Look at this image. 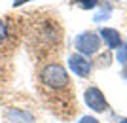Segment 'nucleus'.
Listing matches in <instances>:
<instances>
[{
    "label": "nucleus",
    "instance_id": "obj_4",
    "mask_svg": "<svg viewBox=\"0 0 127 123\" xmlns=\"http://www.w3.org/2000/svg\"><path fill=\"white\" fill-rule=\"evenodd\" d=\"M68 66L76 76H80V78H87V76L91 74V63L80 53H72L68 57Z\"/></svg>",
    "mask_w": 127,
    "mask_h": 123
},
{
    "label": "nucleus",
    "instance_id": "obj_10",
    "mask_svg": "<svg viewBox=\"0 0 127 123\" xmlns=\"http://www.w3.org/2000/svg\"><path fill=\"white\" fill-rule=\"evenodd\" d=\"M27 2H31V0H13V6H23Z\"/></svg>",
    "mask_w": 127,
    "mask_h": 123
},
{
    "label": "nucleus",
    "instance_id": "obj_1",
    "mask_svg": "<svg viewBox=\"0 0 127 123\" xmlns=\"http://www.w3.org/2000/svg\"><path fill=\"white\" fill-rule=\"evenodd\" d=\"M40 80H42L44 85L51 87V89H63V87L68 85V74H66L64 66L59 63L46 64L40 72Z\"/></svg>",
    "mask_w": 127,
    "mask_h": 123
},
{
    "label": "nucleus",
    "instance_id": "obj_3",
    "mask_svg": "<svg viewBox=\"0 0 127 123\" xmlns=\"http://www.w3.org/2000/svg\"><path fill=\"white\" fill-rule=\"evenodd\" d=\"M84 100H85V104L89 106V110H93V112H97V114H102V112L108 110L106 97L99 87H89V89H85Z\"/></svg>",
    "mask_w": 127,
    "mask_h": 123
},
{
    "label": "nucleus",
    "instance_id": "obj_9",
    "mask_svg": "<svg viewBox=\"0 0 127 123\" xmlns=\"http://www.w3.org/2000/svg\"><path fill=\"white\" fill-rule=\"evenodd\" d=\"M6 36H8V30H6V25L4 21H0V42H4Z\"/></svg>",
    "mask_w": 127,
    "mask_h": 123
},
{
    "label": "nucleus",
    "instance_id": "obj_5",
    "mask_svg": "<svg viewBox=\"0 0 127 123\" xmlns=\"http://www.w3.org/2000/svg\"><path fill=\"white\" fill-rule=\"evenodd\" d=\"M99 34H101L99 38L106 44V48H108V49H116V48H120V46H122V36H120V32H118L116 28L104 27V28H101V30H99Z\"/></svg>",
    "mask_w": 127,
    "mask_h": 123
},
{
    "label": "nucleus",
    "instance_id": "obj_6",
    "mask_svg": "<svg viewBox=\"0 0 127 123\" xmlns=\"http://www.w3.org/2000/svg\"><path fill=\"white\" fill-rule=\"evenodd\" d=\"M72 4L80 6L82 10H93V8L99 4V0H72Z\"/></svg>",
    "mask_w": 127,
    "mask_h": 123
},
{
    "label": "nucleus",
    "instance_id": "obj_12",
    "mask_svg": "<svg viewBox=\"0 0 127 123\" xmlns=\"http://www.w3.org/2000/svg\"><path fill=\"white\" fill-rule=\"evenodd\" d=\"M0 72H2V68H0Z\"/></svg>",
    "mask_w": 127,
    "mask_h": 123
},
{
    "label": "nucleus",
    "instance_id": "obj_2",
    "mask_svg": "<svg viewBox=\"0 0 127 123\" xmlns=\"http://www.w3.org/2000/svg\"><path fill=\"white\" fill-rule=\"evenodd\" d=\"M74 48L84 57L85 55H95L99 51V48H101V38H99V34H95V32H91V30H84L76 36Z\"/></svg>",
    "mask_w": 127,
    "mask_h": 123
},
{
    "label": "nucleus",
    "instance_id": "obj_11",
    "mask_svg": "<svg viewBox=\"0 0 127 123\" xmlns=\"http://www.w3.org/2000/svg\"><path fill=\"white\" fill-rule=\"evenodd\" d=\"M118 123H127V118H122V119H120Z\"/></svg>",
    "mask_w": 127,
    "mask_h": 123
},
{
    "label": "nucleus",
    "instance_id": "obj_8",
    "mask_svg": "<svg viewBox=\"0 0 127 123\" xmlns=\"http://www.w3.org/2000/svg\"><path fill=\"white\" fill-rule=\"evenodd\" d=\"M78 123H101V121H99L97 118H93V116H84Z\"/></svg>",
    "mask_w": 127,
    "mask_h": 123
},
{
    "label": "nucleus",
    "instance_id": "obj_7",
    "mask_svg": "<svg viewBox=\"0 0 127 123\" xmlns=\"http://www.w3.org/2000/svg\"><path fill=\"white\" fill-rule=\"evenodd\" d=\"M116 59H118V63H120V64H125V63H127V42H125V44L122 42V46L118 48Z\"/></svg>",
    "mask_w": 127,
    "mask_h": 123
}]
</instances>
